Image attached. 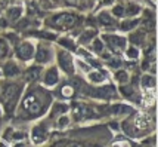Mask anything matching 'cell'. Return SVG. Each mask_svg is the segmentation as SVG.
Returning a JSON list of instances; mask_svg holds the SVG:
<instances>
[{
    "mask_svg": "<svg viewBox=\"0 0 158 147\" xmlns=\"http://www.w3.org/2000/svg\"><path fill=\"white\" fill-rule=\"evenodd\" d=\"M44 103L41 101V98L35 94V92H30L27 97L24 98V101H22V109L28 113V114H31V116H39L41 113L44 112Z\"/></svg>",
    "mask_w": 158,
    "mask_h": 147,
    "instance_id": "1",
    "label": "cell"
},
{
    "mask_svg": "<svg viewBox=\"0 0 158 147\" xmlns=\"http://www.w3.org/2000/svg\"><path fill=\"white\" fill-rule=\"evenodd\" d=\"M77 21L78 18L74 14H59L52 18V24L59 30H71L73 27H76Z\"/></svg>",
    "mask_w": 158,
    "mask_h": 147,
    "instance_id": "2",
    "label": "cell"
},
{
    "mask_svg": "<svg viewBox=\"0 0 158 147\" xmlns=\"http://www.w3.org/2000/svg\"><path fill=\"white\" fill-rule=\"evenodd\" d=\"M18 94H19V86L15 83H10L5 86V89H3V103L6 104V110L9 113L14 110V105L16 103V98H18Z\"/></svg>",
    "mask_w": 158,
    "mask_h": 147,
    "instance_id": "3",
    "label": "cell"
},
{
    "mask_svg": "<svg viewBox=\"0 0 158 147\" xmlns=\"http://www.w3.org/2000/svg\"><path fill=\"white\" fill-rule=\"evenodd\" d=\"M34 54V46L28 42H22L21 45H18L16 48V55L18 58H21L22 61H28Z\"/></svg>",
    "mask_w": 158,
    "mask_h": 147,
    "instance_id": "4",
    "label": "cell"
},
{
    "mask_svg": "<svg viewBox=\"0 0 158 147\" xmlns=\"http://www.w3.org/2000/svg\"><path fill=\"white\" fill-rule=\"evenodd\" d=\"M103 39L106 40L108 46H110L112 51H115V52L123 51L124 46H126V39H124V37H120V36H105Z\"/></svg>",
    "mask_w": 158,
    "mask_h": 147,
    "instance_id": "5",
    "label": "cell"
},
{
    "mask_svg": "<svg viewBox=\"0 0 158 147\" xmlns=\"http://www.w3.org/2000/svg\"><path fill=\"white\" fill-rule=\"evenodd\" d=\"M59 65H61V69L65 73H68V74H73V71H74V65H73V60H71V56L67 54V52H59Z\"/></svg>",
    "mask_w": 158,
    "mask_h": 147,
    "instance_id": "6",
    "label": "cell"
},
{
    "mask_svg": "<svg viewBox=\"0 0 158 147\" xmlns=\"http://www.w3.org/2000/svg\"><path fill=\"white\" fill-rule=\"evenodd\" d=\"M73 110H74V114H76V119H86V118L92 116V110L84 104H78L77 103V104H74Z\"/></svg>",
    "mask_w": 158,
    "mask_h": 147,
    "instance_id": "7",
    "label": "cell"
},
{
    "mask_svg": "<svg viewBox=\"0 0 158 147\" xmlns=\"http://www.w3.org/2000/svg\"><path fill=\"white\" fill-rule=\"evenodd\" d=\"M46 137H48V134H46V129H44V128L35 126L34 129H33V140H34L35 144L43 143V141L46 140Z\"/></svg>",
    "mask_w": 158,
    "mask_h": 147,
    "instance_id": "8",
    "label": "cell"
},
{
    "mask_svg": "<svg viewBox=\"0 0 158 147\" xmlns=\"http://www.w3.org/2000/svg\"><path fill=\"white\" fill-rule=\"evenodd\" d=\"M49 58H50V52L46 46H40L37 49V55H35L37 63H46V61H49Z\"/></svg>",
    "mask_w": 158,
    "mask_h": 147,
    "instance_id": "9",
    "label": "cell"
},
{
    "mask_svg": "<svg viewBox=\"0 0 158 147\" xmlns=\"http://www.w3.org/2000/svg\"><path fill=\"white\" fill-rule=\"evenodd\" d=\"M40 69L39 67H31V69H28L25 71V80L27 82H35V80H39V77H40Z\"/></svg>",
    "mask_w": 158,
    "mask_h": 147,
    "instance_id": "10",
    "label": "cell"
},
{
    "mask_svg": "<svg viewBox=\"0 0 158 147\" xmlns=\"http://www.w3.org/2000/svg\"><path fill=\"white\" fill-rule=\"evenodd\" d=\"M58 82V70L56 69H49L48 73H46V77H44V83L48 86H52Z\"/></svg>",
    "mask_w": 158,
    "mask_h": 147,
    "instance_id": "11",
    "label": "cell"
},
{
    "mask_svg": "<svg viewBox=\"0 0 158 147\" xmlns=\"http://www.w3.org/2000/svg\"><path fill=\"white\" fill-rule=\"evenodd\" d=\"M21 12H22V9H21V7H18V6L9 7V9H7V12H6L7 20H10V21H16V20H19Z\"/></svg>",
    "mask_w": 158,
    "mask_h": 147,
    "instance_id": "12",
    "label": "cell"
},
{
    "mask_svg": "<svg viewBox=\"0 0 158 147\" xmlns=\"http://www.w3.org/2000/svg\"><path fill=\"white\" fill-rule=\"evenodd\" d=\"M18 73H19V69H18L14 63H7L6 65H5V74H6L7 77L16 76Z\"/></svg>",
    "mask_w": 158,
    "mask_h": 147,
    "instance_id": "13",
    "label": "cell"
},
{
    "mask_svg": "<svg viewBox=\"0 0 158 147\" xmlns=\"http://www.w3.org/2000/svg\"><path fill=\"white\" fill-rule=\"evenodd\" d=\"M111 112L114 114H126V113H131V109L129 105H123V104H117L111 109Z\"/></svg>",
    "mask_w": 158,
    "mask_h": 147,
    "instance_id": "14",
    "label": "cell"
},
{
    "mask_svg": "<svg viewBox=\"0 0 158 147\" xmlns=\"http://www.w3.org/2000/svg\"><path fill=\"white\" fill-rule=\"evenodd\" d=\"M98 21L101 22L102 25H112V24H114V20H112L106 12H101L99 16H98Z\"/></svg>",
    "mask_w": 158,
    "mask_h": 147,
    "instance_id": "15",
    "label": "cell"
},
{
    "mask_svg": "<svg viewBox=\"0 0 158 147\" xmlns=\"http://www.w3.org/2000/svg\"><path fill=\"white\" fill-rule=\"evenodd\" d=\"M99 95L101 97H105V98H110V97H114L115 95V89L112 88V86H105L102 89H99Z\"/></svg>",
    "mask_w": 158,
    "mask_h": 147,
    "instance_id": "16",
    "label": "cell"
},
{
    "mask_svg": "<svg viewBox=\"0 0 158 147\" xmlns=\"http://www.w3.org/2000/svg\"><path fill=\"white\" fill-rule=\"evenodd\" d=\"M89 79L92 82H102L103 79H105V76H103L101 71H93V73L89 74Z\"/></svg>",
    "mask_w": 158,
    "mask_h": 147,
    "instance_id": "17",
    "label": "cell"
},
{
    "mask_svg": "<svg viewBox=\"0 0 158 147\" xmlns=\"http://www.w3.org/2000/svg\"><path fill=\"white\" fill-rule=\"evenodd\" d=\"M138 25V20H129V21H124L123 24H121V28L123 30H131V28H135Z\"/></svg>",
    "mask_w": 158,
    "mask_h": 147,
    "instance_id": "18",
    "label": "cell"
},
{
    "mask_svg": "<svg viewBox=\"0 0 158 147\" xmlns=\"http://www.w3.org/2000/svg\"><path fill=\"white\" fill-rule=\"evenodd\" d=\"M115 77H117L118 82H121V83H126L127 80H129V74L126 73V70H120L115 73Z\"/></svg>",
    "mask_w": 158,
    "mask_h": 147,
    "instance_id": "19",
    "label": "cell"
},
{
    "mask_svg": "<svg viewBox=\"0 0 158 147\" xmlns=\"http://www.w3.org/2000/svg\"><path fill=\"white\" fill-rule=\"evenodd\" d=\"M95 34H96V31L95 30H87V31H84L83 33V36H81V42H89L90 39H93L95 37Z\"/></svg>",
    "mask_w": 158,
    "mask_h": 147,
    "instance_id": "20",
    "label": "cell"
},
{
    "mask_svg": "<svg viewBox=\"0 0 158 147\" xmlns=\"http://www.w3.org/2000/svg\"><path fill=\"white\" fill-rule=\"evenodd\" d=\"M7 51H9L7 43L5 42L3 39H0V60H2V58H5V56L7 55Z\"/></svg>",
    "mask_w": 158,
    "mask_h": 147,
    "instance_id": "21",
    "label": "cell"
},
{
    "mask_svg": "<svg viewBox=\"0 0 158 147\" xmlns=\"http://www.w3.org/2000/svg\"><path fill=\"white\" fill-rule=\"evenodd\" d=\"M62 95L64 97H67V98H69V97H73V94H74V89H73V86H69V85H65L64 88H62Z\"/></svg>",
    "mask_w": 158,
    "mask_h": 147,
    "instance_id": "22",
    "label": "cell"
},
{
    "mask_svg": "<svg viewBox=\"0 0 158 147\" xmlns=\"http://www.w3.org/2000/svg\"><path fill=\"white\" fill-rule=\"evenodd\" d=\"M93 49L96 51L98 54H101V52H103V51H105V46H103L102 40H95V42H93Z\"/></svg>",
    "mask_w": 158,
    "mask_h": 147,
    "instance_id": "23",
    "label": "cell"
},
{
    "mask_svg": "<svg viewBox=\"0 0 158 147\" xmlns=\"http://www.w3.org/2000/svg\"><path fill=\"white\" fill-rule=\"evenodd\" d=\"M145 39V34L143 33H138V34H133L131 36V40H133V43H142Z\"/></svg>",
    "mask_w": 158,
    "mask_h": 147,
    "instance_id": "24",
    "label": "cell"
},
{
    "mask_svg": "<svg viewBox=\"0 0 158 147\" xmlns=\"http://www.w3.org/2000/svg\"><path fill=\"white\" fill-rule=\"evenodd\" d=\"M142 80H143L145 86H154V85H155V79H154L152 76H145Z\"/></svg>",
    "mask_w": 158,
    "mask_h": 147,
    "instance_id": "25",
    "label": "cell"
},
{
    "mask_svg": "<svg viewBox=\"0 0 158 147\" xmlns=\"http://www.w3.org/2000/svg\"><path fill=\"white\" fill-rule=\"evenodd\" d=\"M61 45H64V46H67V48L71 49V51H74V49H76V46H74V43L71 42L69 39H62V40H61Z\"/></svg>",
    "mask_w": 158,
    "mask_h": 147,
    "instance_id": "26",
    "label": "cell"
},
{
    "mask_svg": "<svg viewBox=\"0 0 158 147\" xmlns=\"http://www.w3.org/2000/svg\"><path fill=\"white\" fill-rule=\"evenodd\" d=\"M121 92H123L124 97H131V94H133V89H131L130 86H123V88H121Z\"/></svg>",
    "mask_w": 158,
    "mask_h": 147,
    "instance_id": "27",
    "label": "cell"
},
{
    "mask_svg": "<svg viewBox=\"0 0 158 147\" xmlns=\"http://www.w3.org/2000/svg\"><path fill=\"white\" fill-rule=\"evenodd\" d=\"M114 14L117 15V16H123L124 15V7L117 5V6H114Z\"/></svg>",
    "mask_w": 158,
    "mask_h": 147,
    "instance_id": "28",
    "label": "cell"
},
{
    "mask_svg": "<svg viewBox=\"0 0 158 147\" xmlns=\"http://www.w3.org/2000/svg\"><path fill=\"white\" fill-rule=\"evenodd\" d=\"M127 55L130 56V58H138V49L136 48H130L127 51Z\"/></svg>",
    "mask_w": 158,
    "mask_h": 147,
    "instance_id": "29",
    "label": "cell"
},
{
    "mask_svg": "<svg viewBox=\"0 0 158 147\" xmlns=\"http://www.w3.org/2000/svg\"><path fill=\"white\" fill-rule=\"evenodd\" d=\"M139 12V7H136V6H130L129 7V11L126 12L127 15H133V14H138Z\"/></svg>",
    "mask_w": 158,
    "mask_h": 147,
    "instance_id": "30",
    "label": "cell"
},
{
    "mask_svg": "<svg viewBox=\"0 0 158 147\" xmlns=\"http://www.w3.org/2000/svg\"><path fill=\"white\" fill-rule=\"evenodd\" d=\"M67 147H83L81 143H69Z\"/></svg>",
    "mask_w": 158,
    "mask_h": 147,
    "instance_id": "31",
    "label": "cell"
},
{
    "mask_svg": "<svg viewBox=\"0 0 158 147\" xmlns=\"http://www.w3.org/2000/svg\"><path fill=\"white\" fill-rule=\"evenodd\" d=\"M65 123H68V119H67V118H62V119L59 120V125H61V126H64V125H65Z\"/></svg>",
    "mask_w": 158,
    "mask_h": 147,
    "instance_id": "32",
    "label": "cell"
},
{
    "mask_svg": "<svg viewBox=\"0 0 158 147\" xmlns=\"http://www.w3.org/2000/svg\"><path fill=\"white\" fill-rule=\"evenodd\" d=\"M111 65H112V67H118V65H120V63H118V61H112V63H111Z\"/></svg>",
    "mask_w": 158,
    "mask_h": 147,
    "instance_id": "33",
    "label": "cell"
},
{
    "mask_svg": "<svg viewBox=\"0 0 158 147\" xmlns=\"http://www.w3.org/2000/svg\"><path fill=\"white\" fill-rule=\"evenodd\" d=\"M68 2H69V3H73V5H76V3H77V0H68Z\"/></svg>",
    "mask_w": 158,
    "mask_h": 147,
    "instance_id": "34",
    "label": "cell"
},
{
    "mask_svg": "<svg viewBox=\"0 0 158 147\" xmlns=\"http://www.w3.org/2000/svg\"><path fill=\"white\" fill-rule=\"evenodd\" d=\"M0 25H5V21H3L2 18H0Z\"/></svg>",
    "mask_w": 158,
    "mask_h": 147,
    "instance_id": "35",
    "label": "cell"
},
{
    "mask_svg": "<svg viewBox=\"0 0 158 147\" xmlns=\"http://www.w3.org/2000/svg\"><path fill=\"white\" fill-rule=\"evenodd\" d=\"M16 147H24V144H18V146H16Z\"/></svg>",
    "mask_w": 158,
    "mask_h": 147,
    "instance_id": "36",
    "label": "cell"
},
{
    "mask_svg": "<svg viewBox=\"0 0 158 147\" xmlns=\"http://www.w3.org/2000/svg\"><path fill=\"white\" fill-rule=\"evenodd\" d=\"M0 147H6V146H5V144H0Z\"/></svg>",
    "mask_w": 158,
    "mask_h": 147,
    "instance_id": "37",
    "label": "cell"
}]
</instances>
